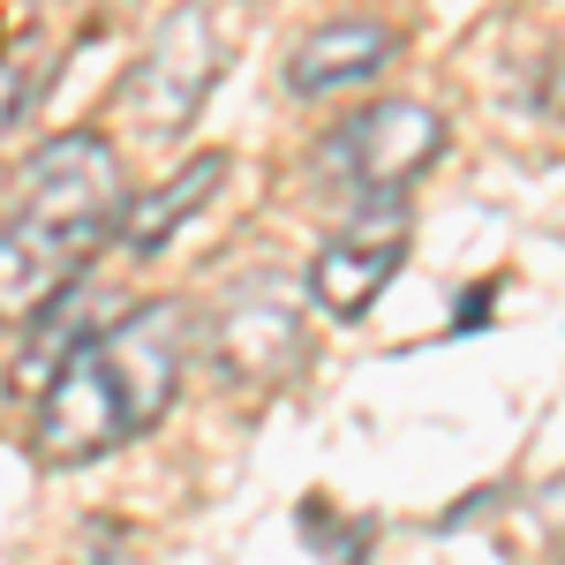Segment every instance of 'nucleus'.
I'll return each instance as SVG.
<instances>
[{"label":"nucleus","mask_w":565,"mask_h":565,"mask_svg":"<svg viewBox=\"0 0 565 565\" xmlns=\"http://www.w3.org/2000/svg\"><path fill=\"white\" fill-rule=\"evenodd\" d=\"M181 377V309H129L121 324L84 332L45 377L31 415V460L45 468H84L114 445L143 437Z\"/></svg>","instance_id":"nucleus-1"},{"label":"nucleus","mask_w":565,"mask_h":565,"mask_svg":"<svg viewBox=\"0 0 565 565\" xmlns=\"http://www.w3.org/2000/svg\"><path fill=\"white\" fill-rule=\"evenodd\" d=\"M121 159L90 129H68L31 151L8 196V234H0V271H8V309H45L61 287L84 279V264L121 242Z\"/></svg>","instance_id":"nucleus-2"},{"label":"nucleus","mask_w":565,"mask_h":565,"mask_svg":"<svg viewBox=\"0 0 565 565\" xmlns=\"http://www.w3.org/2000/svg\"><path fill=\"white\" fill-rule=\"evenodd\" d=\"M445 151V114L423 98H377L324 143V174L348 196H407V181L430 174Z\"/></svg>","instance_id":"nucleus-3"},{"label":"nucleus","mask_w":565,"mask_h":565,"mask_svg":"<svg viewBox=\"0 0 565 565\" xmlns=\"http://www.w3.org/2000/svg\"><path fill=\"white\" fill-rule=\"evenodd\" d=\"M218 61H226V53H218L212 8H204V0H181L174 15L151 31V45H143V61H136V76H129V114H136V129L181 136L189 121H196V106L212 98Z\"/></svg>","instance_id":"nucleus-4"},{"label":"nucleus","mask_w":565,"mask_h":565,"mask_svg":"<svg viewBox=\"0 0 565 565\" xmlns=\"http://www.w3.org/2000/svg\"><path fill=\"white\" fill-rule=\"evenodd\" d=\"M212 354L234 385H287L302 362V302L279 271H242L212 309Z\"/></svg>","instance_id":"nucleus-5"},{"label":"nucleus","mask_w":565,"mask_h":565,"mask_svg":"<svg viewBox=\"0 0 565 565\" xmlns=\"http://www.w3.org/2000/svg\"><path fill=\"white\" fill-rule=\"evenodd\" d=\"M407 234H415V218H407L399 196H362V212L348 226H332L317 264H309V302L324 309V317H340V324L362 317V309L385 295V279L399 271Z\"/></svg>","instance_id":"nucleus-6"},{"label":"nucleus","mask_w":565,"mask_h":565,"mask_svg":"<svg viewBox=\"0 0 565 565\" xmlns=\"http://www.w3.org/2000/svg\"><path fill=\"white\" fill-rule=\"evenodd\" d=\"M392 53H399V39H392L385 23H324V31H309V39L295 45L287 90H295V98H324V90L370 84Z\"/></svg>","instance_id":"nucleus-7"},{"label":"nucleus","mask_w":565,"mask_h":565,"mask_svg":"<svg viewBox=\"0 0 565 565\" xmlns=\"http://www.w3.org/2000/svg\"><path fill=\"white\" fill-rule=\"evenodd\" d=\"M218 181H226V159H218V151H204V159H189V167H181V174L167 181L159 196H143V204H129V218H121V242H129L136 257L167 249V242H174V226H181L189 212H196L204 196H212Z\"/></svg>","instance_id":"nucleus-8"},{"label":"nucleus","mask_w":565,"mask_h":565,"mask_svg":"<svg viewBox=\"0 0 565 565\" xmlns=\"http://www.w3.org/2000/svg\"><path fill=\"white\" fill-rule=\"evenodd\" d=\"M482 317H490V287H476V295L460 302V317H452V332H476Z\"/></svg>","instance_id":"nucleus-9"},{"label":"nucleus","mask_w":565,"mask_h":565,"mask_svg":"<svg viewBox=\"0 0 565 565\" xmlns=\"http://www.w3.org/2000/svg\"><path fill=\"white\" fill-rule=\"evenodd\" d=\"M84 8H98V15H121V8H136V0H84Z\"/></svg>","instance_id":"nucleus-10"}]
</instances>
